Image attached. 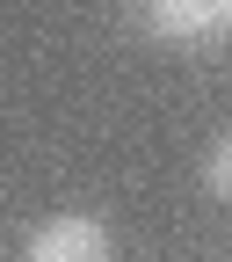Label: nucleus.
Masks as SVG:
<instances>
[{"label":"nucleus","mask_w":232,"mask_h":262,"mask_svg":"<svg viewBox=\"0 0 232 262\" xmlns=\"http://www.w3.org/2000/svg\"><path fill=\"white\" fill-rule=\"evenodd\" d=\"M138 15L160 44H211L232 29V0H138Z\"/></svg>","instance_id":"nucleus-1"},{"label":"nucleus","mask_w":232,"mask_h":262,"mask_svg":"<svg viewBox=\"0 0 232 262\" xmlns=\"http://www.w3.org/2000/svg\"><path fill=\"white\" fill-rule=\"evenodd\" d=\"M22 255H37V262H109V226L87 219V211H58L22 241Z\"/></svg>","instance_id":"nucleus-2"},{"label":"nucleus","mask_w":232,"mask_h":262,"mask_svg":"<svg viewBox=\"0 0 232 262\" xmlns=\"http://www.w3.org/2000/svg\"><path fill=\"white\" fill-rule=\"evenodd\" d=\"M203 189L218 196V204H232V139L211 146V160H203Z\"/></svg>","instance_id":"nucleus-3"}]
</instances>
